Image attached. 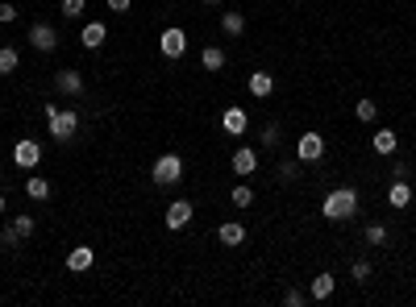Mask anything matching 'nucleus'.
Wrapping results in <instances>:
<instances>
[{
	"label": "nucleus",
	"instance_id": "nucleus-23",
	"mask_svg": "<svg viewBox=\"0 0 416 307\" xmlns=\"http://www.w3.org/2000/svg\"><path fill=\"white\" fill-rule=\"evenodd\" d=\"M229 200H233V208H250V204H254V187H250V183H238V187L229 191Z\"/></svg>",
	"mask_w": 416,
	"mask_h": 307
},
{
	"label": "nucleus",
	"instance_id": "nucleus-25",
	"mask_svg": "<svg viewBox=\"0 0 416 307\" xmlns=\"http://www.w3.org/2000/svg\"><path fill=\"white\" fill-rule=\"evenodd\" d=\"M33 229H38V225H33V216H25V212H21V216H13V233H17L21 241H29V237H33Z\"/></svg>",
	"mask_w": 416,
	"mask_h": 307
},
{
	"label": "nucleus",
	"instance_id": "nucleus-22",
	"mask_svg": "<svg viewBox=\"0 0 416 307\" xmlns=\"http://www.w3.org/2000/svg\"><path fill=\"white\" fill-rule=\"evenodd\" d=\"M21 67V50L17 46H0V75H13Z\"/></svg>",
	"mask_w": 416,
	"mask_h": 307
},
{
	"label": "nucleus",
	"instance_id": "nucleus-13",
	"mask_svg": "<svg viewBox=\"0 0 416 307\" xmlns=\"http://www.w3.org/2000/svg\"><path fill=\"white\" fill-rule=\"evenodd\" d=\"M217 241H221V245H229V249L246 245V225H242V220H225V225L217 229Z\"/></svg>",
	"mask_w": 416,
	"mask_h": 307
},
{
	"label": "nucleus",
	"instance_id": "nucleus-24",
	"mask_svg": "<svg viewBox=\"0 0 416 307\" xmlns=\"http://www.w3.org/2000/svg\"><path fill=\"white\" fill-rule=\"evenodd\" d=\"M354 116H358L363 125H375V116H379V108H375V100H358V104H354Z\"/></svg>",
	"mask_w": 416,
	"mask_h": 307
},
{
	"label": "nucleus",
	"instance_id": "nucleus-11",
	"mask_svg": "<svg viewBox=\"0 0 416 307\" xmlns=\"http://www.w3.org/2000/svg\"><path fill=\"white\" fill-rule=\"evenodd\" d=\"M54 91H63V96H83V75H79L75 67H63V71L54 75Z\"/></svg>",
	"mask_w": 416,
	"mask_h": 307
},
{
	"label": "nucleus",
	"instance_id": "nucleus-5",
	"mask_svg": "<svg viewBox=\"0 0 416 307\" xmlns=\"http://www.w3.org/2000/svg\"><path fill=\"white\" fill-rule=\"evenodd\" d=\"M38 162H42V141H38V137H21V141L13 146V166L33 170Z\"/></svg>",
	"mask_w": 416,
	"mask_h": 307
},
{
	"label": "nucleus",
	"instance_id": "nucleus-12",
	"mask_svg": "<svg viewBox=\"0 0 416 307\" xmlns=\"http://www.w3.org/2000/svg\"><path fill=\"white\" fill-rule=\"evenodd\" d=\"M104 37H108V25H104V21H88L83 33H79V46H83V50H100Z\"/></svg>",
	"mask_w": 416,
	"mask_h": 307
},
{
	"label": "nucleus",
	"instance_id": "nucleus-4",
	"mask_svg": "<svg viewBox=\"0 0 416 307\" xmlns=\"http://www.w3.org/2000/svg\"><path fill=\"white\" fill-rule=\"evenodd\" d=\"M29 46H33L38 54H54V50H58V29H54L50 21H33V25H29Z\"/></svg>",
	"mask_w": 416,
	"mask_h": 307
},
{
	"label": "nucleus",
	"instance_id": "nucleus-19",
	"mask_svg": "<svg viewBox=\"0 0 416 307\" xmlns=\"http://www.w3.org/2000/svg\"><path fill=\"white\" fill-rule=\"evenodd\" d=\"M225 62H229V58H225L221 46H204V50H200V67H204V71H225Z\"/></svg>",
	"mask_w": 416,
	"mask_h": 307
},
{
	"label": "nucleus",
	"instance_id": "nucleus-1",
	"mask_svg": "<svg viewBox=\"0 0 416 307\" xmlns=\"http://www.w3.org/2000/svg\"><path fill=\"white\" fill-rule=\"evenodd\" d=\"M46 112V129H50V141H71L75 133H79V112L75 108H58V104H46L42 108Z\"/></svg>",
	"mask_w": 416,
	"mask_h": 307
},
{
	"label": "nucleus",
	"instance_id": "nucleus-15",
	"mask_svg": "<svg viewBox=\"0 0 416 307\" xmlns=\"http://www.w3.org/2000/svg\"><path fill=\"white\" fill-rule=\"evenodd\" d=\"M246 87H250V96H258V100H267V96L275 91V75H271V71H254V75L246 79Z\"/></svg>",
	"mask_w": 416,
	"mask_h": 307
},
{
	"label": "nucleus",
	"instance_id": "nucleus-27",
	"mask_svg": "<svg viewBox=\"0 0 416 307\" xmlns=\"http://www.w3.org/2000/svg\"><path fill=\"white\" fill-rule=\"evenodd\" d=\"M350 279H354V283H371V262H367V258H358V262L350 266Z\"/></svg>",
	"mask_w": 416,
	"mask_h": 307
},
{
	"label": "nucleus",
	"instance_id": "nucleus-3",
	"mask_svg": "<svg viewBox=\"0 0 416 307\" xmlns=\"http://www.w3.org/2000/svg\"><path fill=\"white\" fill-rule=\"evenodd\" d=\"M150 179H154L158 187H175V183H183V158H179V154H158L154 166H150Z\"/></svg>",
	"mask_w": 416,
	"mask_h": 307
},
{
	"label": "nucleus",
	"instance_id": "nucleus-8",
	"mask_svg": "<svg viewBox=\"0 0 416 307\" xmlns=\"http://www.w3.org/2000/svg\"><path fill=\"white\" fill-rule=\"evenodd\" d=\"M192 216H196L192 200H175V204H167V216H163V225H167L171 233H179V229H188V225H192Z\"/></svg>",
	"mask_w": 416,
	"mask_h": 307
},
{
	"label": "nucleus",
	"instance_id": "nucleus-34",
	"mask_svg": "<svg viewBox=\"0 0 416 307\" xmlns=\"http://www.w3.org/2000/svg\"><path fill=\"white\" fill-rule=\"evenodd\" d=\"M392 179H408V166H404V162H392Z\"/></svg>",
	"mask_w": 416,
	"mask_h": 307
},
{
	"label": "nucleus",
	"instance_id": "nucleus-31",
	"mask_svg": "<svg viewBox=\"0 0 416 307\" xmlns=\"http://www.w3.org/2000/svg\"><path fill=\"white\" fill-rule=\"evenodd\" d=\"M258 141H263V146H279V125H263Z\"/></svg>",
	"mask_w": 416,
	"mask_h": 307
},
{
	"label": "nucleus",
	"instance_id": "nucleus-14",
	"mask_svg": "<svg viewBox=\"0 0 416 307\" xmlns=\"http://www.w3.org/2000/svg\"><path fill=\"white\" fill-rule=\"evenodd\" d=\"M92 262H96L92 245H75V249L67 254V270H71V274H83V270H92Z\"/></svg>",
	"mask_w": 416,
	"mask_h": 307
},
{
	"label": "nucleus",
	"instance_id": "nucleus-33",
	"mask_svg": "<svg viewBox=\"0 0 416 307\" xmlns=\"http://www.w3.org/2000/svg\"><path fill=\"white\" fill-rule=\"evenodd\" d=\"M0 245H8V249H13V245H21V237H17V233H13V225H8V229H4V233H0Z\"/></svg>",
	"mask_w": 416,
	"mask_h": 307
},
{
	"label": "nucleus",
	"instance_id": "nucleus-37",
	"mask_svg": "<svg viewBox=\"0 0 416 307\" xmlns=\"http://www.w3.org/2000/svg\"><path fill=\"white\" fill-rule=\"evenodd\" d=\"M204 4H221V0H204Z\"/></svg>",
	"mask_w": 416,
	"mask_h": 307
},
{
	"label": "nucleus",
	"instance_id": "nucleus-10",
	"mask_svg": "<svg viewBox=\"0 0 416 307\" xmlns=\"http://www.w3.org/2000/svg\"><path fill=\"white\" fill-rule=\"evenodd\" d=\"M221 129H225L229 137H242V133L250 129V112H246V108H238V104H229V108L221 112Z\"/></svg>",
	"mask_w": 416,
	"mask_h": 307
},
{
	"label": "nucleus",
	"instance_id": "nucleus-32",
	"mask_svg": "<svg viewBox=\"0 0 416 307\" xmlns=\"http://www.w3.org/2000/svg\"><path fill=\"white\" fill-rule=\"evenodd\" d=\"M13 21H17V8L8 0H0V25H13Z\"/></svg>",
	"mask_w": 416,
	"mask_h": 307
},
{
	"label": "nucleus",
	"instance_id": "nucleus-18",
	"mask_svg": "<svg viewBox=\"0 0 416 307\" xmlns=\"http://www.w3.org/2000/svg\"><path fill=\"white\" fill-rule=\"evenodd\" d=\"M396 146H400V137H396L392 129H379V133H375V141H371V150H375L379 158H392V154H396Z\"/></svg>",
	"mask_w": 416,
	"mask_h": 307
},
{
	"label": "nucleus",
	"instance_id": "nucleus-20",
	"mask_svg": "<svg viewBox=\"0 0 416 307\" xmlns=\"http://www.w3.org/2000/svg\"><path fill=\"white\" fill-rule=\"evenodd\" d=\"M221 29H225V37H242V33H246V17H242V12H225V17H221Z\"/></svg>",
	"mask_w": 416,
	"mask_h": 307
},
{
	"label": "nucleus",
	"instance_id": "nucleus-35",
	"mask_svg": "<svg viewBox=\"0 0 416 307\" xmlns=\"http://www.w3.org/2000/svg\"><path fill=\"white\" fill-rule=\"evenodd\" d=\"M129 4H133V0H108V8H113V12H129Z\"/></svg>",
	"mask_w": 416,
	"mask_h": 307
},
{
	"label": "nucleus",
	"instance_id": "nucleus-21",
	"mask_svg": "<svg viewBox=\"0 0 416 307\" xmlns=\"http://www.w3.org/2000/svg\"><path fill=\"white\" fill-rule=\"evenodd\" d=\"M25 195L29 200H50V179H42V175L25 179Z\"/></svg>",
	"mask_w": 416,
	"mask_h": 307
},
{
	"label": "nucleus",
	"instance_id": "nucleus-16",
	"mask_svg": "<svg viewBox=\"0 0 416 307\" xmlns=\"http://www.w3.org/2000/svg\"><path fill=\"white\" fill-rule=\"evenodd\" d=\"M333 291H338V274H317V279H313V287H308V299L325 304Z\"/></svg>",
	"mask_w": 416,
	"mask_h": 307
},
{
	"label": "nucleus",
	"instance_id": "nucleus-28",
	"mask_svg": "<svg viewBox=\"0 0 416 307\" xmlns=\"http://www.w3.org/2000/svg\"><path fill=\"white\" fill-rule=\"evenodd\" d=\"M367 245H388V225H371L367 229Z\"/></svg>",
	"mask_w": 416,
	"mask_h": 307
},
{
	"label": "nucleus",
	"instance_id": "nucleus-17",
	"mask_svg": "<svg viewBox=\"0 0 416 307\" xmlns=\"http://www.w3.org/2000/svg\"><path fill=\"white\" fill-rule=\"evenodd\" d=\"M388 204H392V208H413V187H408V179H396V183L388 187Z\"/></svg>",
	"mask_w": 416,
	"mask_h": 307
},
{
	"label": "nucleus",
	"instance_id": "nucleus-30",
	"mask_svg": "<svg viewBox=\"0 0 416 307\" xmlns=\"http://www.w3.org/2000/svg\"><path fill=\"white\" fill-rule=\"evenodd\" d=\"M304 304H308V291H296V287L283 291V307H304Z\"/></svg>",
	"mask_w": 416,
	"mask_h": 307
},
{
	"label": "nucleus",
	"instance_id": "nucleus-29",
	"mask_svg": "<svg viewBox=\"0 0 416 307\" xmlns=\"http://www.w3.org/2000/svg\"><path fill=\"white\" fill-rule=\"evenodd\" d=\"M58 8H63V17H71V21H75V17H83V8H88V0H63Z\"/></svg>",
	"mask_w": 416,
	"mask_h": 307
},
{
	"label": "nucleus",
	"instance_id": "nucleus-36",
	"mask_svg": "<svg viewBox=\"0 0 416 307\" xmlns=\"http://www.w3.org/2000/svg\"><path fill=\"white\" fill-rule=\"evenodd\" d=\"M4 212H8V200H4V191H0V216H4Z\"/></svg>",
	"mask_w": 416,
	"mask_h": 307
},
{
	"label": "nucleus",
	"instance_id": "nucleus-6",
	"mask_svg": "<svg viewBox=\"0 0 416 307\" xmlns=\"http://www.w3.org/2000/svg\"><path fill=\"white\" fill-rule=\"evenodd\" d=\"M158 54H163V58H183V54H188V33H183L179 25L163 29V37H158Z\"/></svg>",
	"mask_w": 416,
	"mask_h": 307
},
{
	"label": "nucleus",
	"instance_id": "nucleus-26",
	"mask_svg": "<svg viewBox=\"0 0 416 307\" xmlns=\"http://www.w3.org/2000/svg\"><path fill=\"white\" fill-rule=\"evenodd\" d=\"M279 183H296V175H300V158H292V162H279Z\"/></svg>",
	"mask_w": 416,
	"mask_h": 307
},
{
	"label": "nucleus",
	"instance_id": "nucleus-9",
	"mask_svg": "<svg viewBox=\"0 0 416 307\" xmlns=\"http://www.w3.org/2000/svg\"><path fill=\"white\" fill-rule=\"evenodd\" d=\"M229 166H233L238 179H250V175L258 170V150H254V146H238L233 158H229Z\"/></svg>",
	"mask_w": 416,
	"mask_h": 307
},
{
	"label": "nucleus",
	"instance_id": "nucleus-2",
	"mask_svg": "<svg viewBox=\"0 0 416 307\" xmlns=\"http://www.w3.org/2000/svg\"><path fill=\"white\" fill-rule=\"evenodd\" d=\"M321 216L325 220H354L358 216V191L354 187H333L321 204Z\"/></svg>",
	"mask_w": 416,
	"mask_h": 307
},
{
	"label": "nucleus",
	"instance_id": "nucleus-7",
	"mask_svg": "<svg viewBox=\"0 0 416 307\" xmlns=\"http://www.w3.org/2000/svg\"><path fill=\"white\" fill-rule=\"evenodd\" d=\"M296 158H300V162H321V158H325V137L313 133V129L300 133V141H296Z\"/></svg>",
	"mask_w": 416,
	"mask_h": 307
}]
</instances>
